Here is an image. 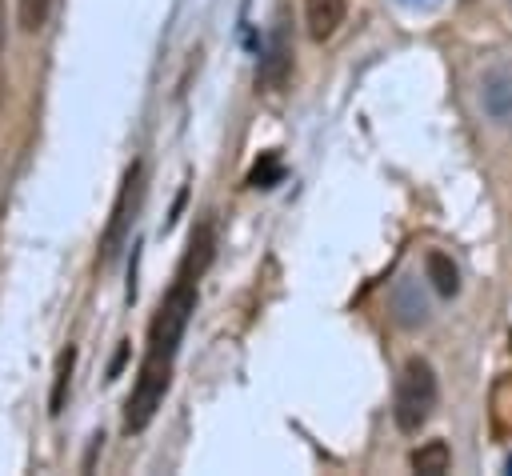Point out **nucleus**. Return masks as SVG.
Segmentation results:
<instances>
[{"instance_id":"1","label":"nucleus","mask_w":512,"mask_h":476,"mask_svg":"<svg viewBox=\"0 0 512 476\" xmlns=\"http://www.w3.org/2000/svg\"><path fill=\"white\" fill-rule=\"evenodd\" d=\"M212 260V228L200 224L192 232V244L184 252V264L176 268V280L172 288L164 292L152 324H148V344H144V356H140V368H136V384H132V396H128V412H124V428L128 432H140L152 424L156 408L164 404V392L172 384V364H176V352H180V336L196 312V280L200 272L208 268Z\"/></svg>"},{"instance_id":"2","label":"nucleus","mask_w":512,"mask_h":476,"mask_svg":"<svg viewBox=\"0 0 512 476\" xmlns=\"http://www.w3.org/2000/svg\"><path fill=\"white\" fill-rule=\"evenodd\" d=\"M440 384H436V368L424 356H408L400 376H396V392H392V420L400 432H420L436 408Z\"/></svg>"},{"instance_id":"3","label":"nucleus","mask_w":512,"mask_h":476,"mask_svg":"<svg viewBox=\"0 0 512 476\" xmlns=\"http://www.w3.org/2000/svg\"><path fill=\"white\" fill-rule=\"evenodd\" d=\"M140 188H144V164H132L128 172H124V188H120V196H116V204H112V220H108V228H104V240H100V264H112L116 260V252L124 248V240H128V232H132V212L140 208Z\"/></svg>"},{"instance_id":"4","label":"nucleus","mask_w":512,"mask_h":476,"mask_svg":"<svg viewBox=\"0 0 512 476\" xmlns=\"http://www.w3.org/2000/svg\"><path fill=\"white\" fill-rule=\"evenodd\" d=\"M344 12H348V0H304V24H308V36L316 44L332 40L336 28L344 24Z\"/></svg>"},{"instance_id":"5","label":"nucleus","mask_w":512,"mask_h":476,"mask_svg":"<svg viewBox=\"0 0 512 476\" xmlns=\"http://www.w3.org/2000/svg\"><path fill=\"white\" fill-rule=\"evenodd\" d=\"M484 108H488L500 124L512 120V76H508L504 68H492V72L484 76Z\"/></svg>"},{"instance_id":"6","label":"nucleus","mask_w":512,"mask_h":476,"mask_svg":"<svg viewBox=\"0 0 512 476\" xmlns=\"http://www.w3.org/2000/svg\"><path fill=\"white\" fill-rule=\"evenodd\" d=\"M424 272H428V280H432V288L440 296H456L460 292V272H456L448 252H428L424 256Z\"/></svg>"},{"instance_id":"7","label":"nucleus","mask_w":512,"mask_h":476,"mask_svg":"<svg viewBox=\"0 0 512 476\" xmlns=\"http://www.w3.org/2000/svg\"><path fill=\"white\" fill-rule=\"evenodd\" d=\"M420 476H440V472H448L452 468V452H448V444L444 440H428V444H420L416 452H412V460H408Z\"/></svg>"},{"instance_id":"8","label":"nucleus","mask_w":512,"mask_h":476,"mask_svg":"<svg viewBox=\"0 0 512 476\" xmlns=\"http://www.w3.org/2000/svg\"><path fill=\"white\" fill-rule=\"evenodd\" d=\"M284 76H288V44H284V32H276L272 36V48H268V60L260 64V84L268 92H276L284 84Z\"/></svg>"},{"instance_id":"9","label":"nucleus","mask_w":512,"mask_h":476,"mask_svg":"<svg viewBox=\"0 0 512 476\" xmlns=\"http://www.w3.org/2000/svg\"><path fill=\"white\" fill-rule=\"evenodd\" d=\"M492 428L496 436H512V372L492 388Z\"/></svg>"},{"instance_id":"10","label":"nucleus","mask_w":512,"mask_h":476,"mask_svg":"<svg viewBox=\"0 0 512 476\" xmlns=\"http://www.w3.org/2000/svg\"><path fill=\"white\" fill-rule=\"evenodd\" d=\"M72 364H76V352L64 348L60 360H56V380H52V412L64 408V392H68V376H72Z\"/></svg>"},{"instance_id":"11","label":"nucleus","mask_w":512,"mask_h":476,"mask_svg":"<svg viewBox=\"0 0 512 476\" xmlns=\"http://www.w3.org/2000/svg\"><path fill=\"white\" fill-rule=\"evenodd\" d=\"M48 12H52V0H20V28L40 32L48 24Z\"/></svg>"},{"instance_id":"12","label":"nucleus","mask_w":512,"mask_h":476,"mask_svg":"<svg viewBox=\"0 0 512 476\" xmlns=\"http://www.w3.org/2000/svg\"><path fill=\"white\" fill-rule=\"evenodd\" d=\"M0 48H4V0H0Z\"/></svg>"},{"instance_id":"13","label":"nucleus","mask_w":512,"mask_h":476,"mask_svg":"<svg viewBox=\"0 0 512 476\" xmlns=\"http://www.w3.org/2000/svg\"><path fill=\"white\" fill-rule=\"evenodd\" d=\"M508 468H512V464H508Z\"/></svg>"}]
</instances>
